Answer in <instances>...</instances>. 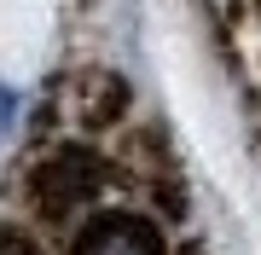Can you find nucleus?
I'll return each mask as SVG.
<instances>
[{"instance_id":"f257e3e1","label":"nucleus","mask_w":261,"mask_h":255,"mask_svg":"<svg viewBox=\"0 0 261 255\" xmlns=\"http://www.w3.org/2000/svg\"><path fill=\"white\" fill-rule=\"evenodd\" d=\"M75 255H163V238L145 215H105L75 238Z\"/></svg>"},{"instance_id":"f03ea898","label":"nucleus","mask_w":261,"mask_h":255,"mask_svg":"<svg viewBox=\"0 0 261 255\" xmlns=\"http://www.w3.org/2000/svg\"><path fill=\"white\" fill-rule=\"evenodd\" d=\"M12 122H18V93L0 87V139H12Z\"/></svg>"},{"instance_id":"7ed1b4c3","label":"nucleus","mask_w":261,"mask_h":255,"mask_svg":"<svg viewBox=\"0 0 261 255\" xmlns=\"http://www.w3.org/2000/svg\"><path fill=\"white\" fill-rule=\"evenodd\" d=\"M0 255H41L29 238H18V232H0Z\"/></svg>"}]
</instances>
